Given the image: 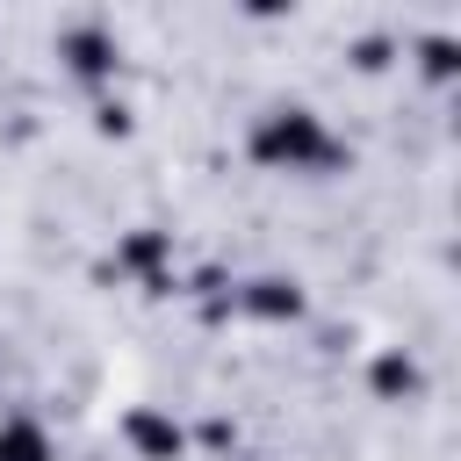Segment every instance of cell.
Here are the masks:
<instances>
[{
	"label": "cell",
	"instance_id": "cell-1",
	"mask_svg": "<svg viewBox=\"0 0 461 461\" xmlns=\"http://www.w3.org/2000/svg\"><path fill=\"white\" fill-rule=\"evenodd\" d=\"M245 151H252V166L295 173V180H324L331 166H346V137L310 101H267L245 130Z\"/></svg>",
	"mask_w": 461,
	"mask_h": 461
},
{
	"label": "cell",
	"instance_id": "cell-2",
	"mask_svg": "<svg viewBox=\"0 0 461 461\" xmlns=\"http://www.w3.org/2000/svg\"><path fill=\"white\" fill-rule=\"evenodd\" d=\"M58 58H65L79 79L101 86V79H115V58H122V50H115V36H108L101 22H72V29L58 36Z\"/></svg>",
	"mask_w": 461,
	"mask_h": 461
},
{
	"label": "cell",
	"instance_id": "cell-3",
	"mask_svg": "<svg viewBox=\"0 0 461 461\" xmlns=\"http://www.w3.org/2000/svg\"><path fill=\"white\" fill-rule=\"evenodd\" d=\"M122 447H130V461H180V447H187V432L166 418V411H151V403H137L130 418H122Z\"/></svg>",
	"mask_w": 461,
	"mask_h": 461
},
{
	"label": "cell",
	"instance_id": "cell-4",
	"mask_svg": "<svg viewBox=\"0 0 461 461\" xmlns=\"http://www.w3.org/2000/svg\"><path fill=\"white\" fill-rule=\"evenodd\" d=\"M245 310H252V317H267V324H288V317H303V288H295V281H281V274L245 281Z\"/></svg>",
	"mask_w": 461,
	"mask_h": 461
},
{
	"label": "cell",
	"instance_id": "cell-5",
	"mask_svg": "<svg viewBox=\"0 0 461 461\" xmlns=\"http://www.w3.org/2000/svg\"><path fill=\"white\" fill-rule=\"evenodd\" d=\"M0 461H58V447H50V432H43V418H0Z\"/></svg>",
	"mask_w": 461,
	"mask_h": 461
},
{
	"label": "cell",
	"instance_id": "cell-6",
	"mask_svg": "<svg viewBox=\"0 0 461 461\" xmlns=\"http://www.w3.org/2000/svg\"><path fill=\"white\" fill-rule=\"evenodd\" d=\"M375 389H382V396H418L425 375H418L411 353H382V360H375Z\"/></svg>",
	"mask_w": 461,
	"mask_h": 461
}]
</instances>
